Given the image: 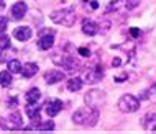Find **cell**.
I'll use <instances>...</instances> for the list:
<instances>
[{
  "instance_id": "6da1fadb",
  "label": "cell",
  "mask_w": 156,
  "mask_h": 134,
  "mask_svg": "<svg viewBox=\"0 0 156 134\" xmlns=\"http://www.w3.org/2000/svg\"><path fill=\"white\" fill-rule=\"evenodd\" d=\"M97 119H99V111L97 108H81L73 115V121L76 124H82V126H95Z\"/></svg>"
},
{
  "instance_id": "7a4b0ae2",
  "label": "cell",
  "mask_w": 156,
  "mask_h": 134,
  "mask_svg": "<svg viewBox=\"0 0 156 134\" xmlns=\"http://www.w3.org/2000/svg\"><path fill=\"white\" fill-rule=\"evenodd\" d=\"M51 20L59 25H64V26H73L76 22V12L73 8H59L51 13Z\"/></svg>"
},
{
  "instance_id": "3957f363",
  "label": "cell",
  "mask_w": 156,
  "mask_h": 134,
  "mask_svg": "<svg viewBox=\"0 0 156 134\" xmlns=\"http://www.w3.org/2000/svg\"><path fill=\"white\" fill-rule=\"evenodd\" d=\"M119 108L122 113H133L140 108V100L133 95H123L120 100H119Z\"/></svg>"
},
{
  "instance_id": "277c9868",
  "label": "cell",
  "mask_w": 156,
  "mask_h": 134,
  "mask_svg": "<svg viewBox=\"0 0 156 134\" xmlns=\"http://www.w3.org/2000/svg\"><path fill=\"white\" fill-rule=\"evenodd\" d=\"M105 100V93L97 89H92L90 92H87L86 93V103L87 106H92V108H97L100 103H104Z\"/></svg>"
},
{
  "instance_id": "5b68a950",
  "label": "cell",
  "mask_w": 156,
  "mask_h": 134,
  "mask_svg": "<svg viewBox=\"0 0 156 134\" xmlns=\"http://www.w3.org/2000/svg\"><path fill=\"white\" fill-rule=\"evenodd\" d=\"M138 0H115L112 2L107 8V13L108 12H113V10H119V8H125V10H133L135 7L138 5Z\"/></svg>"
},
{
  "instance_id": "8992f818",
  "label": "cell",
  "mask_w": 156,
  "mask_h": 134,
  "mask_svg": "<svg viewBox=\"0 0 156 134\" xmlns=\"http://www.w3.org/2000/svg\"><path fill=\"white\" fill-rule=\"evenodd\" d=\"M102 77H104V69L100 65H95L94 69H90L89 72L86 74V82L87 83H95V82H99Z\"/></svg>"
},
{
  "instance_id": "52a82bcc",
  "label": "cell",
  "mask_w": 156,
  "mask_h": 134,
  "mask_svg": "<svg viewBox=\"0 0 156 134\" xmlns=\"http://www.w3.org/2000/svg\"><path fill=\"white\" fill-rule=\"evenodd\" d=\"M61 110H62V102L61 100L51 98L48 103H46V113H48V116H56Z\"/></svg>"
},
{
  "instance_id": "ba28073f",
  "label": "cell",
  "mask_w": 156,
  "mask_h": 134,
  "mask_svg": "<svg viewBox=\"0 0 156 134\" xmlns=\"http://www.w3.org/2000/svg\"><path fill=\"white\" fill-rule=\"evenodd\" d=\"M27 3L25 2H16L13 3V7H12V16H13L15 20H22L25 13H27Z\"/></svg>"
},
{
  "instance_id": "9c48e42d",
  "label": "cell",
  "mask_w": 156,
  "mask_h": 134,
  "mask_svg": "<svg viewBox=\"0 0 156 134\" xmlns=\"http://www.w3.org/2000/svg\"><path fill=\"white\" fill-rule=\"evenodd\" d=\"M13 36L18 41H28L31 38V30L28 26H18V28H15Z\"/></svg>"
},
{
  "instance_id": "30bf717a",
  "label": "cell",
  "mask_w": 156,
  "mask_h": 134,
  "mask_svg": "<svg viewBox=\"0 0 156 134\" xmlns=\"http://www.w3.org/2000/svg\"><path fill=\"white\" fill-rule=\"evenodd\" d=\"M54 35L56 33H53V35H44V36H40V39H38V48L46 51V49L53 48L54 44Z\"/></svg>"
},
{
  "instance_id": "8fae6325",
  "label": "cell",
  "mask_w": 156,
  "mask_h": 134,
  "mask_svg": "<svg viewBox=\"0 0 156 134\" xmlns=\"http://www.w3.org/2000/svg\"><path fill=\"white\" fill-rule=\"evenodd\" d=\"M64 79V74L59 72V70H49V72L44 74V82L46 83H58Z\"/></svg>"
},
{
  "instance_id": "7c38bea8",
  "label": "cell",
  "mask_w": 156,
  "mask_h": 134,
  "mask_svg": "<svg viewBox=\"0 0 156 134\" xmlns=\"http://www.w3.org/2000/svg\"><path fill=\"white\" fill-rule=\"evenodd\" d=\"M36 72H38V64H35V62H27L22 67V75L25 79H31Z\"/></svg>"
},
{
  "instance_id": "4fadbf2b",
  "label": "cell",
  "mask_w": 156,
  "mask_h": 134,
  "mask_svg": "<svg viewBox=\"0 0 156 134\" xmlns=\"http://www.w3.org/2000/svg\"><path fill=\"white\" fill-rule=\"evenodd\" d=\"M141 123H143V128L146 131H156V115H153V113H148L143 118Z\"/></svg>"
},
{
  "instance_id": "5bb4252c",
  "label": "cell",
  "mask_w": 156,
  "mask_h": 134,
  "mask_svg": "<svg viewBox=\"0 0 156 134\" xmlns=\"http://www.w3.org/2000/svg\"><path fill=\"white\" fill-rule=\"evenodd\" d=\"M82 31H84V35L94 36L97 33V23L94 20H84L82 22Z\"/></svg>"
},
{
  "instance_id": "9a60e30c",
  "label": "cell",
  "mask_w": 156,
  "mask_h": 134,
  "mask_svg": "<svg viewBox=\"0 0 156 134\" xmlns=\"http://www.w3.org/2000/svg\"><path fill=\"white\" fill-rule=\"evenodd\" d=\"M40 98H41V92L36 89H30L27 92V95H25V100H27V103H36V102H40Z\"/></svg>"
},
{
  "instance_id": "2e32d148",
  "label": "cell",
  "mask_w": 156,
  "mask_h": 134,
  "mask_svg": "<svg viewBox=\"0 0 156 134\" xmlns=\"http://www.w3.org/2000/svg\"><path fill=\"white\" fill-rule=\"evenodd\" d=\"M40 105L36 103H28L27 105V115H28V118L30 119H36V118H40Z\"/></svg>"
},
{
  "instance_id": "e0dca14e",
  "label": "cell",
  "mask_w": 156,
  "mask_h": 134,
  "mask_svg": "<svg viewBox=\"0 0 156 134\" xmlns=\"http://www.w3.org/2000/svg\"><path fill=\"white\" fill-rule=\"evenodd\" d=\"M8 70H10L12 74H20L22 72V62L20 61H16V59H8Z\"/></svg>"
},
{
  "instance_id": "ac0fdd59",
  "label": "cell",
  "mask_w": 156,
  "mask_h": 134,
  "mask_svg": "<svg viewBox=\"0 0 156 134\" xmlns=\"http://www.w3.org/2000/svg\"><path fill=\"white\" fill-rule=\"evenodd\" d=\"M67 89H69L71 92H79V90L82 89V80L79 77L71 79V80L67 82Z\"/></svg>"
},
{
  "instance_id": "d6986e66",
  "label": "cell",
  "mask_w": 156,
  "mask_h": 134,
  "mask_svg": "<svg viewBox=\"0 0 156 134\" xmlns=\"http://www.w3.org/2000/svg\"><path fill=\"white\" fill-rule=\"evenodd\" d=\"M10 83H12V72L10 70L0 72V85L2 87H10Z\"/></svg>"
},
{
  "instance_id": "ffe728a7",
  "label": "cell",
  "mask_w": 156,
  "mask_h": 134,
  "mask_svg": "<svg viewBox=\"0 0 156 134\" xmlns=\"http://www.w3.org/2000/svg\"><path fill=\"white\" fill-rule=\"evenodd\" d=\"M12 44H10V38H8L7 35H0V49H10Z\"/></svg>"
},
{
  "instance_id": "44dd1931",
  "label": "cell",
  "mask_w": 156,
  "mask_h": 134,
  "mask_svg": "<svg viewBox=\"0 0 156 134\" xmlns=\"http://www.w3.org/2000/svg\"><path fill=\"white\" fill-rule=\"evenodd\" d=\"M143 95H145V97H148V100H151V102H156V83H154L153 87H150V89L146 90Z\"/></svg>"
},
{
  "instance_id": "7402d4cb",
  "label": "cell",
  "mask_w": 156,
  "mask_h": 134,
  "mask_svg": "<svg viewBox=\"0 0 156 134\" xmlns=\"http://www.w3.org/2000/svg\"><path fill=\"white\" fill-rule=\"evenodd\" d=\"M38 129H41V131H53L54 129V123L53 121H44V123H41Z\"/></svg>"
},
{
  "instance_id": "603a6c76",
  "label": "cell",
  "mask_w": 156,
  "mask_h": 134,
  "mask_svg": "<svg viewBox=\"0 0 156 134\" xmlns=\"http://www.w3.org/2000/svg\"><path fill=\"white\" fill-rule=\"evenodd\" d=\"M7 26H8V18H5V16H0V35H2V33H5Z\"/></svg>"
},
{
  "instance_id": "cb8c5ba5",
  "label": "cell",
  "mask_w": 156,
  "mask_h": 134,
  "mask_svg": "<svg viewBox=\"0 0 156 134\" xmlns=\"http://www.w3.org/2000/svg\"><path fill=\"white\" fill-rule=\"evenodd\" d=\"M10 121H15L18 126H22V116H20V113H10Z\"/></svg>"
},
{
  "instance_id": "d4e9b609",
  "label": "cell",
  "mask_w": 156,
  "mask_h": 134,
  "mask_svg": "<svg viewBox=\"0 0 156 134\" xmlns=\"http://www.w3.org/2000/svg\"><path fill=\"white\" fill-rule=\"evenodd\" d=\"M79 54L81 56H84V57H89L90 56V51L87 48H79Z\"/></svg>"
},
{
  "instance_id": "484cf974",
  "label": "cell",
  "mask_w": 156,
  "mask_h": 134,
  "mask_svg": "<svg viewBox=\"0 0 156 134\" xmlns=\"http://www.w3.org/2000/svg\"><path fill=\"white\" fill-rule=\"evenodd\" d=\"M54 30H51V28H44V30H41L40 31V35H38V38L40 36H44V35H53Z\"/></svg>"
},
{
  "instance_id": "4316f807",
  "label": "cell",
  "mask_w": 156,
  "mask_h": 134,
  "mask_svg": "<svg viewBox=\"0 0 156 134\" xmlns=\"http://www.w3.org/2000/svg\"><path fill=\"white\" fill-rule=\"evenodd\" d=\"M130 35H132L133 38H138V36H141V30H138V28H132V30H130Z\"/></svg>"
},
{
  "instance_id": "83f0119b",
  "label": "cell",
  "mask_w": 156,
  "mask_h": 134,
  "mask_svg": "<svg viewBox=\"0 0 156 134\" xmlns=\"http://www.w3.org/2000/svg\"><path fill=\"white\" fill-rule=\"evenodd\" d=\"M7 105H8V106H10V105H12V106H16V105H18V102H16V98H10V100L7 102Z\"/></svg>"
},
{
  "instance_id": "f1b7e54d",
  "label": "cell",
  "mask_w": 156,
  "mask_h": 134,
  "mask_svg": "<svg viewBox=\"0 0 156 134\" xmlns=\"http://www.w3.org/2000/svg\"><path fill=\"white\" fill-rule=\"evenodd\" d=\"M112 65H113V67H119V65H122V61H120V59H113V61H112Z\"/></svg>"
},
{
  "instance_id": "f546056e",
  "label": "cell",
  "mask_w": 156,
  "mask_h": 134,
  "mask_svg": "<svg viewBox=\"0 0 156 134\" xmlns=\"http://www.w3.org/2000/svg\"><path fill=\"white\" fill-rule=\"evenodd\" d=\"M3 8H5V2H3V0H0V10H3Z\"/></svg>"
}]
</instances>
